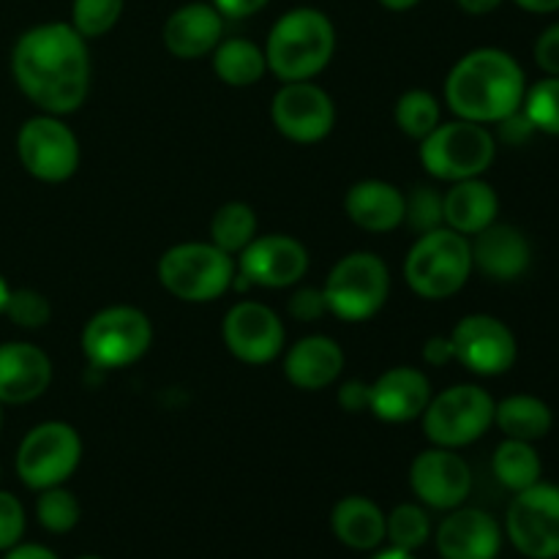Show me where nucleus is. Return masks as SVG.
Instances as JSON below:
<instances>
[{
    "label": "nucleus",
    "mask_w": 559,
    "mask_h": 559,
    "mask_svg": "<svg viewBox=\"0 0 559 559\" xmlns=\"http://www.w3.org/2000/svg\"><path fill=\"white\" fill-rule=\"evenodd\" d=\"M20 91L47 115H71L91 87V52L71 22H47L25 31L11 55Z\"/></svg>",
    "instance_id": "nucleus-1"
},
{
    "label": "nucleus",
    "mask_w": 559,
    "mask_h": 559,
    "mask_svg": "<svg viewBox=\"0 0 559 559\" xmlns=\"http://www.w3.org/2000/svg\"><path fill=\"white\" fill-rule=\"evenodd\" d=\"M527 93L524 69L506 49L480 47L464 55L445 80L451 112L473 123H500L519 112Z\"/></svg>",
    "instance_id": "nucleus-2"
},
{
    "label": "nucleus",
    "mask_w": 559,
    "mask_h": 559,
    "mask_svg": "<svg viewBox=\"0 0 559 559\" xmlns=\"http://www.w3.org/2000/svg\"><path fill=\"white\" fill-rule=\"evenodd\" d=\"M336 52V27L320 9L300 5L278 16L267 33V71L282 82L314 80Z\"/></svg>",
    "instance_id": "nucleus-3"
},
{
    "label": "nucleus",
    "mask_w": 559,
    "mask_h": 559,
    "mask_svg": "<svg viewBox=\"0 0 559 559\" xmlns=\"http://www.w3.org/2000/svg\"><path fill=\"white\" fill-rule=\"evenodd\" d=\"M473 276V246L467 235L451 227H437L418 235L404 260V282L426 300H445L456 295Z\"/></svg>",
    "instance_id": "nucleus-4"
},
{
    "label": "nucleus",
    "mask_w": 559,
    "mask_h": 559,
    "mask_svg": "<svg viewBox=\"0 0 559 559\" xmlns=\"http://www.w3.org/2000/svg\"><path fill=\"white\" fill-rule=\"evenodd\" d=\"M235 260L213 243H178L158 260V282L186 304H207L233 287Z\"/></svg>",
    "instance_id": "nucleus-5"
},
{
    "label": "nucleus",
    "mask_w": 559,
    "mask_h": 559,
    "mask_svg": "<svg viewBox=\"0 0 559 559\" xmlns=\"http://www.w3.org/2000/svg\"><path fill=\"white\" fill-rule=\"evenodd\" d=\"M497 156L495 134L484 123L451 120L440 123L426 140H420V164L431 178L456 180L480 178Z\"/></svg>",
    "instance_id": "nucleus-6"
},
{
    "label": "nucleus",
    "mask_w": 559,
    "mask_h": 559,
    "mask_svg": "<svg viewBox=\"0 0 559 559\" xmlns=\"http://www.w3.org/2000/svg\"><path fill=\"white\" fill-rule=\"evenodd\" d=\"M328 314L344 322H364L380 314L391 295V271L371 251H355L331 267L325 282Z\"/></svg>",
    "instance_id": "nucleus-7"
},
{
    "label": "nucleus",
    "mask_w": 559,
    "mask_h": 559,
    "mask_svg": "<svg viewBox=\"0 0 559 559\" xmlns=\"http://www.w3.org/2000/svg\"><path fill=\"white\" fill-rule=\"evenodd\" d=\"M497 402L489 391L478 385H453L448 391L431 396L429 407L424 409V435L437 448L473 445L495 426Z\"/></svg>",
    "instance_id": "nucleus-8"
},
{
    "label": "nucleus",
    "mask_w": 559,
    "mask_h": 559,
    "mask_svg": "<svg viewBox=\"0 0 559 559\" xmlns=\"http://www.w3.org/2000/svg\"><path fill=\"white\" fill-rule=\"evenodd\" d=\"M82 353L87 364L102 371L126 369L136 364L153 344V325L145 311L134 306H109L82 331Z\"/></svg>",
    "instance_id": "nucleus-9"
},
{
    "label": "nucleus",
    "mask_w": 559,
    "mask_h": 559,
    "mask_svg": "<svg viewBox=\"0 0 559 559\" xmlns=\"http://www.w3.org/2000/svg\"><path fill=\"white\" fill-rule=\"evenodd\" d=\"M82 462V440L74 426L47 420L31 429L16 451V475L33 491L63 486Z\"/></svg>",
    "instance_id": "nucleus-10"
},
{
    "label": "nucleus",
    "mask_w": 559,
    "mask_h": 559,
    "mask_svg": "<svg viewBox=\"0 0 559 559\" xmlns=\"http://www.w3.org/2000/svg\"><path fill=\"white\" fill-rule=\"evenodd\" d=\"M506 530L519 555L527 559H559V486L538 480L516 491L508 508Z\"/></svg>",
    "instance_id": "nucleus-11"
},
{
    "label": "nucleus",
    "mask_w": 559,
    "mask_h": 559,
    "mask_svg": "<svg viewBox=\"0 0 559 559\" xmlns=\"http://www.w3.org/2000/svg\"><path fill=\"white\" fill-rule=\"evenodd\" d=\"M16 153L27 173L44 183H63L80 167V142L58 115H36L16 134Z\"/></svg>",
    "instance_id": "nucleus-12"
},
{
    "label": "nucleus",
    "mask_w": 559,
    "mask_h": 559,
    "mask_svg": "<svg viewBox=\"0 0 559 559\" xmlns=\"http://www.w3.org/2000/svg\"><path fill=\"white\" fill-rule=\"evenodd\" d=\"M453 360L478 377H500L513 369L519 344L511 328L491 314H469L451 333Z\"/></svg>",
    "instance_id": "nucleus-13"
},
{
    "label": "nucleus",
    "mask_w": 559,
    "mask_h": 559,
    "mask_svg": "<svg viewBox=\"0 0 559 559\" xmlns=\"http://www.w3.org/2000/svg\"><path fill=\"white\" fill-rule=\"evenodd\" d=\"M271 120L287 140L314 145L336 126V107L333 98L311 80L284 82L271 102Z\"/></svg>",
    "instance_id": "nucleus-14"
},
{
    "label": "nucleus",
    "mask_w": 559,
    "mask_h": 559,
    "mask_svg": "<svg viewBox=\"0 0 559 559\" xmlns=\"http://www.w3.org/2000/svg\"><path fill=\"white\" fill-rule=\"evenodd\" d=\"M229 355L249 366L271 364L284 349V325L276 311L257 300H243L227 311L222 325Z\"/></svg>",
    "instance_id": "nucleus-15"
},
{
    "label": "nucleus",
    "mask_w": 559,
    "mask_h": 559,
    "mask_svg": "<svg viewBox=\"0 0 559 559\" xmlns=\"http://www.w3.org/2000/svg\"><path fill=\"white\" fill-rule=\"evenodd\" d=\"M409 486L426 508L453 511L464 506L473 491V473L456 451L435 445L415 456L409 467Z\"/></svg>",
    "instance_id": "nucleus-16"
},
{
    "label": "nucleus",
    "mask_w": 559,
    "mask_h": 559,
    "mask_svg": "<svg viewBox=\"0 0 559 559\" xmlns=\"http://www.w3.org/2000/svg\"><path fill=\"white\" fill-rule=\"evenodd\" d=\"M309 271V251L289 235H260L238 254V273L251 287L284 289Z\"/></svg>",
    "instance_id": "nucleus-17"
},
{
    "label": "nucleus",
    "mask_w": 559,
    "mask_h": 559,
    "mask_svg": "<svg viewBox=\"0 0 559 559\" xmlns=\"http://www.w3.org/2000/svg\"><path fill=\"white\" fill-rule=\"evenodd\" d=\"M429 377L413 366H396L377 377L369 388V413L382 424H409L420 418L431 402Z\"/></svg>",
    "instance_id": "nucleus-18"
},
{
    "label": "nucleus",
    "mask_w": 559,
    "mask_h": 559,
    "mask_svg": "<svg viewBox=\"0 0 559 559\" xmlns=\"http://www.w3.org/2000/svg\"><path fill=\"white\" fill-rule=\"evenodd\" d=\"M500 549V524L478 508H453L437 530V551L442 559H497Z\"/></svg>",
    "instance_id": "nucleus-19"
},
{
    "label": "nucleus",
    "mask_w": 559,
    "mask_h": 559,
    "mask_svg": "<svg viewBox=\"0 0 559 559\" xmlns=\"http://www.w3.org/2000/svg\"><path fill=\"white\" fill-rule=\"evenodd\" d=\"M473 267L491 282H516L533 262V246L527 235L513 224H491L473 235Z\"/></svg>",
    "instance_id": "nucleus-20"
},
{
    "label": "nucleus",
    "mask_w": 559,
    "mask_h": 559,
    "mask_svg": "<svg viewBox=\"0 0 559 559\" xmlns=\"http://www.w3.org/2000/svg\"><path fill=\"white\" fill-rule=\"evenodd\" d=\"M52 382V364L36 344H0V404H27L44 396Z\"/></svg>",
    "instance_id": "nucleus-21"
},
{
    "label": "nucleus",
    "mask_w": 559,
    "mask_h": 559,
    "mask_svg": "<svg viewBox=\"0 0 559 559\" xmlns=\"http://www.w3.org/2000/svg\"><path fill=\"white\" fill-rule=\"evenodd\" d=\"M224 36V16L213 3H186L164 22V47L180 60L205 58Z\"/></svg>",
    "instance_id": "nucleus-22"
},
{
    "label": "nucleus",
    "mask_w": 559,
    "mask_h": 559,
    "mask_svg": "<svg viewBox=\"0 0 559 559\" xmlns=\"http://www.w3.org/2000/svg\"><path fill=\"white\" fill-rule=\"evenodd\" d=\"M407 197L385 180H360L344 194V213L366 233H391L404 224Z\"/></svg>",
    "instance_id": "nucleus-23"
},
{
    "label": "nucleus",
    "mask_w": 559,
    "mask_h": 559,
    "mask_svg": "<svg viewBox=\"0 0 559 559\" xmlns=\"http://www.w3.org/2000/svg\"><path fill=\"white\" fill-rule=\"evenodd\" d=\"M500 197L484 178L456 180L442 194V224L459 235H478L497 222Z\"/></svg>",
    "instance_id": "nucleus-24"
},
{
    "label": "nucleus",
    "mask_w": 559,
    "mask_h": 559,
    "mask_svg": "<svg viewBox=\"0 0 559 559\" xmlns=\"http://www.w3.org/2000/svg\"><path fill=\"white\" fill-rule=\"evenodd\" d=\"M344 371V353L331 336H306L284 358V374L300 391L331 388Z\"/></svg>",
    "instance_id": "nucleus-25"
},
{
    "label": "nucleus",
    "mask_w": 559,
    "mask_h": 559,
    "mask_svg": "<svg viewBox=\"0 0 559 559\" xmlns=\"http://www.w3.org/2000/svg\"><path fill=\"white\" fill-rule=\"evenodd\" d=\"M333 535L355 551H374L385 540V513L369 497H344L331 513Z\"/></svg>",
    "instance_id": "nucleus-26"
},
{
    "label": "nucleus",
    "mask_w": 559,
    "mask_h": 559,
    "mask_svg": "<svg viewBox=\"0 0 559 559\" xmlns=\"http://www.w3.org/2000/svg\"><path fill=\"white\" fill-rule=\"evenodd\" d=\"M495 424L500 426L508 440L538 442L555 426V413L549 404L530 393H516V396L502 399L495 407Z\"/></svg>",
    "instance_id": "nucleus-27"
},
{
    "label": "nucleus",
    "mask_w": 559,
    "mask_h": 559,
    "mask_svg": "<svg viewBox=\"0 0 559 559\" xmlns=\"http://www.w3.org/2000/svg\"><path fill=\"white\" fill-rule=\"evenodd\" d=\"M213 71L229 87H251L267 71L265 49L249 38H227L213 49Z\"/></svg>",
    "instance_id": "nucleus-28"
},
{
    "label": "nucleus",
    "mask_w": 559,
    "mask_h": 559,
    "mask_svg": "<svg viewBox=\"0 0 559 559\" xmlns=\"http://www.w3.org/2000/svg\"><path fill=\"white\" fill-rule=\"evenodd\" d=\"M491 469H495L497 480L516 495V491H524L538 484L540 473H544V464H540V456L533 448V442L508 440L506 437L497 445L495 459H491Z\"/></svg>",
    "instance_id": "nucleus-29"
},
{
    "label": "nucleus",
    "mask_w": 559,
    "mask_h": 559,
    "mask_svg": "<svg viewBox=\"0 0 559 559\" xmlns=\"http://www.w3.org/2000/svg\"><path fill=\"white\" fill-rule=\"evenodd\" d=\"M257 238V213L246 202H227L211 218V243L227 251L229 257L240 254Z\"/></svg>",
    "instance_id": "nucleus-30"
},
{
    "label": "nucleus",
    "mask_w": 559,
    "mask_h": 559,
    "mask_svg": "<svg viewBox=\"0 0 559 559\" xmlns=\"http://www.w3.org/2000/svg\"><path fill=\"white\" fill-rule=\"evenodd\" d=\"M399 131L409 140H426L440 126V102L429 91H407L396 102Z\"/></svg>",
    "instance_id": "nucleus-31"
},
{
    "label": "nucleus",
    "mask_w": 559,
    "mask_h": 559,
    "mask_svg": "<svg viewBox=\"0 0 559 559\" xmlns=\"http://www.w3.org/2000/svg\"><path fill=\"white\" fill-rule=\"evenodd\" d=\"M429 513L420 506H413V502L396 506L391 511V516H385V538L391 540V546H399V549H420L429 540Z\"/></svg>",
    "instance_id": "nucleus-32"
},
{
    "label": "nucleus",
    "mask_w": 559,
    "mask_h": 559,
    "mask_svg": "<svg viewBox=\"0 0 559 559\" xmlns=\"http://www.w3.org/2000/svg\"><path fill=\"white\" fill-rule=\"evenodd\" d=\"M82 508L76 502V497L71 495L63 486H52V489H44L36 500V519L47 533L52 535H66L80 524Z\"/></svg>",
    "instance_id": "nucleus-33"
},
{
    "label": "nucleus",
    "mask_w": 559,
    "mask_h": 559,
    "mask_svg": "<svg viewBox=\"0 0 559 559\" xmlns=\"http://www.w3.org/2000/svg\"><path fill=\"white\" fill-rule=\"evenodd\" d=\"M522 112L527 115L535 131L559 136V76H546L527 87Z\"/></svg>",
    "instance_id": "nucleus-34"
},
{
    "label": "nucleus",
    "mask_w": 559,
    "mask_h": 559,
    "mask_svg": "<svg viewBox=\"0 0 559 559\" xmlns=\"http://www.w3.org/2000/svg\"><path fill=\"white\" fill-rule=\"evenodd\" d=\"M126 0H74L71 3V27L82 38H98L118 25Z\"/></svg>",
    "instance_id": "nucleus-35"
},
{
    "label": "nucleus",
    "mask_w": 559,
    "mask_h": 559,
    "mask_svg": "<svg viewBox=\"0 0 559 559\" xmlns=\"http://www.w3.org/2000/svg\"><path fill=\"white\" fill-rule=\"evenodd\" d=\"M5 317H9L14 325L27 328V331H36L44 328L52 317V306L36 289H11L9 304H5Z\"/></svg>",
    "instance_id": "nucleus-36"
},
{
    "label": "nucleus",
    "mask_w": 559,
    "mask_h": 559,
    "mask_svg": "<svg viewBox=\"0 0 559 559\" xmlns=\"http://www.w3.org/2000/svg\"><path fill=\"white\" fill-rule=\"evenodd\" d=\"M404 222H407L418 235L431 233V229L437 227H445V224H442V194H437L429 186H418V189L407 197Z\"/></svg>",
    "instance_id": "nucleus-37"
},
{
    "label": "nucleus",
    "mask_w": 559,
    "mask_h": 559,
    "mask_svg": "<svg viewBox=\"0 0 559 559\" xmlns=\"http://www.w3.org/2000/svg\"><path fill=\"white\" fill-rule=\"evenodd\" d=\"M25 533V511L22 502L9 491H0V551L14 549Z\"/></svg>",
    "instance_id": "nucleus-38"
},
{
    "label": "nucleus",
    "mask_w": 559,
    "mask_h": 559,
    "mask_svg": "<svg viewBox=\"0 0 559 559\" xmlns=\"http://www.w3.org/2000/svg\"><path fill=\"white\" fill-rule=\"evenodd\" d=\"M289 314L300 322H317L322 314H328L325 293L314 287H300L298 293L289 298Z\"/></svg>",
    "instance_id": "nucleus-39"
},
{
    "label": "nucleus",
    "mask_w": 559,
    "mask_h": 559,
    "mask_svg": "<svg viewBox=\"0 0 559 559\" xmlns=\"http://www.w3.org/2000/svg\"><path fill=\"white\" fill-rule=\"evenodd\" d=\"M535 63L549 76H559V22L546 27L535 41Z\"/></svg>",
    "instance_id": "nucleus-40"
},
{
    "label": "nucleus",
    "mask_w": 559,
    "mask_h": 559,
    "mask_svg": "<svg viewBox=\"0 0 559 559\" xmlns=\"http://www.w3.org/2000/svg\"><path fill=\"white\" fill-rule=\"evenodd\" d=\"M369 388L371 385H366V382H360V380H349V382H344L342 388H338V407L344 409V413H353V415H358V413H366V409H369Z\"/></svg>",
    "instance_id": "nucleus-41"
},
{
    "label": "nucleus",
    "mask_w": 559,
    "mask_h": 559,
    "mask_svg": "<svg viewBox=\"0 0 559 559\" xmlns=\"http://www.w3.org/2000/svg\"><path fill=\"white\" fill-rule=\"evenodd\" d=\"M533 123H530L527 115L519 109V112L508 115L506 120H500V134L502 140L511 142V145H522V142H527V136H533Z\"/></svg>",
    "instance_id": "nucleus-42"
},
{
    "label": "nucleus",
    "mask_w": 559,
    "mask_h": 559,
    "mask_svg": "<svg viewBox=\"0 0 559 559\" xmlns=\"http://www.w3.org/2000/svg\"><path fill=\"white\" fill-rule=\"evenodd\" d=\"M271 0H213L222 16H229V20H246V16L262 11Z\"/></svg>",
    "instance_id": "nucleus-43"
},
{
    "label": "nucleus",
    "mask_w": 559,
    "mask_h": 559,
    "mask_svg": "<svg viewBox=\"0 0 559 559\" xmlns=\"http://www.w3.org/2000/svg\"><path fill=\"white\" fill-rule=\"evenodd\" d=\"M424 360L429 366H448L453 360L451 336H431L424 344Z\"/></svg>",
    "instance_id": "nucleus-44"
},
{
    "label": "nucleus",
    "mask_w": 559,
    "mask_h": 559,
    "mask_svg": "<svg viewBox=\"0 0 559 559\" xmlns=\"http://www.w3.org/2000/svg\"><path fill=\"white\" fill-rule=\"evenodd\" d=\"M5 559H58V555H55V551H49L47 546L16 544L14 549L5 551Z\"/></svg>",
    "instance_id": "nucleus-45"
},
{
    "label": "nucleus",
    "mask_w": 559,
    "mask_h": 559,
    "mask_svg": "<svg viewBox=\"0 0 559 559\" xmlns=\"http://www.w3.org/2000/svg\"><path fill=\"white\" fill-rule=\"evenodd\" d=\"M459 9L464 11V14H473V16H486L491 14V11L500 9L506 0H456Z\"/></svg>",
    "instance_id": "nucleus-46"
},
{
    "label": "nucleus",
    "mask_w": 559,
    "mask_h": 559,
    "mask_svg": "<svg viewBox=\"0 0 559 559\" xmlns=\"http://www.w3.org/2000/svg\"><path fill=\"white\" fill-rule=\"evenodd\" d=\"M513 3L530 14H555L559 11V0H513Z\"/></svg>",
    "instance_id": "nucleus-47"
},
{
    "label": "nucleus",
    "mask_w": 559,
    "mask_h": 559,
    "mask_svg": "<svg viewBox=\"0 0 559 559\" xmlns=\"http://www.w3.org/2000/svg\"><path fill=\"white\" fill-rule=\"evenodd\" d=\"M369 559H418L413 555V551H407V549H399V546H391V549H382V551H377L374 557H369Z\"/></svg>",
    "instance_id": "nucleus-48"
},
{
    "label": "nucleus",
    "mask_w": 559,
    "mask_h": 559,
    "mask_svg": "<svg viewBox=\"0 0 559 559\" xmlns=\"http://www.w3.org/2000/svg\"><path fill=\"white\" fill-rule=\"evenodd\" d=\"M388 11H409L420 3V0H380Z\"/></svg>",
    "instance_id": "nucleus-49"
},
{
    "label": "nucleus",
    "mask_w": 559,
    "mask_h": 559,
    "mask_svg": "<svg viewBox=\"0 0 559 559\" xmlns=\"http://www.w3.org/2000/svg\"><path fill=\"white\" fill-rule=\"evenodd\" d=\"M9 295H11V287L5 284V278L0 276V314H5V304H9Z\"/></svg>",
    "instance_id": "nucleus-50"
},
{
    "label": "nucleus",
    "mask_w": 559,
    "mask_h": 559,
    "mask_svg": "<svg viewBox=\"0 0 559 559\" xmlns=\"http://www.w3.org/2000/svg\"><path fill=\"white\" fill-rule=\"evenodd\" d=\"M0 426H3V404H0Z\"/></svg>",
    "instance_id": "nucleus-51"
},
{
    "label": "nucleus",
    "mask_w": 559,
    "mask_h": 559,
    "mask_svg": "<svg viewBox=\"0 0 559 559\" xmlns=\"http://www.w3.org/2000/svg\"><path fill=\"white\" fill-rule=\"evenodd\" d=\"M80 559H102V557H80Z\"/></svg>",
    "instance_id": "nucleus-52"
}]
</instances>
